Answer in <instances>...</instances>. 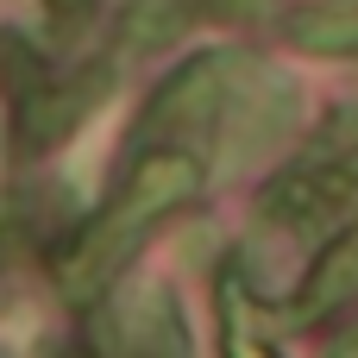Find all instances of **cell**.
Here are the masks:
<instances>
[{
  "instance_id": "6da1fadb",
  "label": "cell",
  "mask_w": 358,
  "mask_h": 358,
  "mask_svg": "<svg viewBox=\"0 0 358 358\" xmlns=\"http://www.w3.org/2000/svg\"><path fill=\"white\" fill-rule=\"evenodd\" d=\"M195 189H201V164H195V157H176V151L145 157V164L132 170V182L120 189V201H113L107 214H94V220L76 233V245L57 258V283H63V296L88 302V296L126 264V252L138 245V233H145L164 208L189 201Z\"/></svg>"
},
{
  "instance_id": "7a4b0ae2",
  "label": "cell",
  "mask_w": 358,
  "mask_h": 358,
  "mask_svg": "<svg viewBox=\"0 0 358 358\" xmlns=\"http://www.w3.org/2000/svg\"><path fill=\"white\" fill-rule=\"evenodd\" d=\"M352 208H358V170L352 164H334V157H321V164H308V170H289V176L271 182V195H264V214L283 220V227H296V233L334 227V220H346Z\"/></svg>"
},
{
  "instance_id": "3957f363",
  "label": "cell",
  "mask_w": 358,
  "mask_h": 358,
  "mask_svg": "<svg viewBox=\"0 0 358 358\" xmlns=\"http://www.w3.org/2000/svg\"><path fill=\"white\" fill-rule=\"evenodd\" d=\"M0 88H6V107H13V120H19V138H25V132L38 126V113L50 107L57 82H50L44 57H38L19 31H0Z\"/></svg>"
},
{
  "instance_id": "277c9868",
  "label": "cell",
  "mask_w": 358,
  "mask_h": 358,
  "mask_svg": "<svg viewBox=\"0 0 358 358\" xmlns=\"http://www.w3.org/2000/svg\"><path fill=\"white\" fill-rule=\"evenodd\" d=\"M352 296H358V227H346V233L315 258V271L302 277L296 315L315 321V315H327V308H340V302H352Z\"/></svg>"
},
{
  "instance_id": "5b68a950",
  "label": "cell",
  "mask_w": 358,
  "mask_h": 358,
  "mask_svg": "<svg viewBox=\"0 0 358 358\" xmlns=\"http://www.w3.org/2000/svg\"><path fill=\"white\" fill-rule=\"evenodd\" d=\"M289 38L302 50H327V57H358V0H327L289 19Z\"/></svg>"
},
{
  "instance_id": "8992f818",
  "label": "cell",
  "mask_w": 358,
  "mask_h": 358,
  "mask_svg": "<svg viewBox=\"0 0 358 358\" xmlns=\"http://www.w3.org/2000/svg\"><path fill=\"white\" fill-rule=\"evenodd\" d=\"M189 19H195L189 0H132L126 19H120V44H126V50H157V44L182 38Z\"/></svg>"
},
{
  "instance_id": "52a82bcc",
  "label": "cell",
  "mask_w": 358,
  "mask_h": 358,
  "mask_svg": "<svg viewBox=\"0 0 358 358\" xmlns=\"http://www.w3.org/2000/svg\"><path fill=\"white\" fill-rule=\"evenodd\" d=\"M334 358H358V327H352V334H340V346H334Z\"/></svg>"
},
{
  "instance_id": "ba28073f",
  "label": "cell",
  "mask_w": 358,
  "mask_h": 358,
  "mask_svg": "<svg viewBox=\"0 0 358 358\" xmlns=\"http://www.w3.org/2000/svg\"><path fill=\"white\" fill-rule=\"evenodd\" d=\"M13 245H19V227H6V220H0V264H6V252H13Z\"/></svg>"
}]
</instances>
